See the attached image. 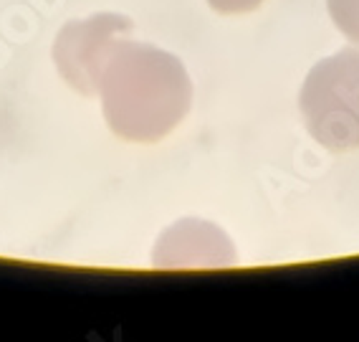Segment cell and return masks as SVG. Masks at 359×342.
Returning a JSON list of instances; mask_svg holds the SVG:
<instances>
[{"label": "cell", "instance_id": "obj_1", "mask_svg": "<svg viewBox=\"0 0 359 342\" xmlns=\"http://www.w3.org/2000/svg\"><path fill=\"white\" fill-rule=\"evenodd\" d=\"M97 94L104 119L119 140L152 145L187 117L193 81L177 56L129 36L104 66Z\"/></svg>", "mask_w": 359, "mask_h": 342}, {"label": "cell", "instance_id": "obj_2", "mask_svg": "<svg viewBox=\"0 0 359 342\" xmlns=\"http://www.w3.org/2000/svg\"><path fill=\"white\" fill-rule=\"evenodd\" d=\"M309 135L332 152L359 147V51L344 48L309 72L299 94Z\"/></svg>", "mask_w": 359, "mask_h": 342}, {"label": "cell", "instance_id": "obj_3", "mask_svg": "<svg viewBox=\"0 0 359 342\" xmlns=\"http://www.w3.org/2000/svg\"><path fill=\"white\" fill-rule=\"evenodd\" d=\"M132 36V20L116 13H97L71 20L53 41V64L66 84L83 97H97L99 77L119 46Z\"/></svg>", "mask_w": 359, "mask_h": 342}, {"label": "cell", "instance_id": "obj_4", "mask_svg": "<svg viewBox=\"0 0 359 342\" xmlns=\"http://www.w3.org/2000/svg\"><path fill=\"white\" fill-rule=\"evenodd\" d=\"M327 6L334 26L349 41L359 44V0H327Z\"/></svg>", "mask_w": 359, "mask_h": 342}, {"label": "cell", "instance_id": "obj_5", "mask_svg": "<svg viewBox=\"0 0 359 342\" xmlns=\"http://www.w3.org/2000/svg\"><path fill=\"white\" fill-rule=\"evenodd\" d=\"M261 3H266V0H208V6H210L215 13H223V15L250 13V11H256Z\"/></svg>", "mask_w": 359, "mask_h": 342}]
</instances>
